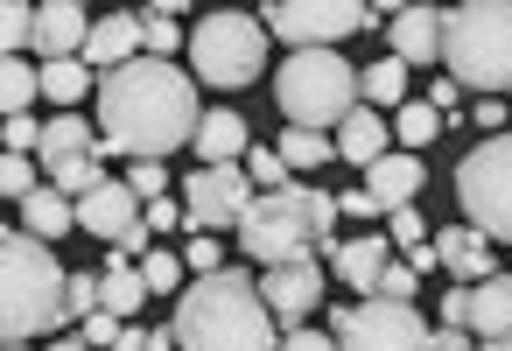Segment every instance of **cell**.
<instances>
[{"label": "cell", "mask_w": 512, "mask_h": 351, "mask_svg": "<svg viewBox=\"0 0 512 351\" xmlns=\"http://www.w3.org/2000/svg\"><path fill=\"white\" fill-rule=\"evenodd\" d=\"M176 225H183V204L176 197H155L148 204V232H176Z\"/></svg>", "instance_id": "bcb514c9"}, {"label": "cell", "mask_w": 512, "mask_h": 351, "mask_svg": "<svg viewBox=\"0 0 512 351\" xmlns=\"http://www.w3.org/2000/svg\"><path fill=\"white\" fill-rule=\"evenodd\" d=\"M0 351H22V344H0Z\"/></svg>", "instance_id": "11a10c76"}, {"label": "cell", "mask_w": 512, "mask_h": 351, "mask_svg": "<svg viewBox=\"0 0 512 351\" xmlns=\"http://www.w3.org/2000/svg\"><path fill=\"white\" fill-rule=\"evenodd\" d=\"M0 155H8V148H0Z\"/></svg>", "instance_id": "9f6ffc18"}, {"label": "cell", "mask_w": 512, "mask_h": 351, "mask_svg": "<svg viewBox=\"0 0 512 351\" xmlns=\"http://www.w3.org/2000/svg\"><path fill=\"white\" fill-rule=\"evenodd\" d=\"M386 246L393 253H414V246H428V218L407 204V211H386Z\"/></svg>", "instance_id": "d590c367"}, {"label": "cell", "mask_w": 512, "mask_h": 351, "mask_svg": "<svg viewBox=\"0 0 512 351\" xmlns=\"http://www.w3.org/2000/svg\"><path fill=\"white\" fill-rule=\"evenodd\" d=\"M421 155H379L372 169H365V197H372V211H407L414 197H421Z\"/></svg>", "instance_id": "2e32d148"}, {"label": "cell", "mask_w": 512, "mask_h": 351, "mask_svg": "<svg viewBox=\"0 0 512 351\" xmlns=\"http://www.w3.org/2000/svg\"><path fill=\"white\" fill-rule=\"evenodd\" d=\"M141 57V15H106V22H92V43H85V71H120V64H134Z\"/></svg>", "instance_id": "e0dca14e"}, {"label": "cell", "mask_w": 512, "mask_h": 351, "mask_svg": "<svg viewBox=\"0 0 512 351\" xmlns=\"http://www.w3.org/2000/svg\"><path fill=\"white\" fill-rule=\"evenodd\" d=\"M246 204H253V183H246L239 162H232V169H197V176L183 183V225H197V232H218V225L239 232Z\"/></svg>", "instance_id": "8fae6325"}, {"label": "cell", "mask_w": 512, "mask_h": 351, "mask_svg": "<svg viewBox=\"0 0 512 351\" xmlns=\"http://www.w3.org/2000/svg\"><path fill=\"white\" fill-rule=\"evenodd\" d=\"M274 99H281L288 127L323 134V127H344V113L358 106V71L337 50H295L274 78Z\"/></svg>", "instance_id": "8992f818"}, {"label": "cell", "mask_w": 512, "mask_h": 351, "mask_svg": "<svg viewBox=\"0 0 512 351\" xmlns=\"http://www.w3.org/2000/svg\"><path fill=\"white\" fill-rule=\"evenodd\" d=\"M386 141H393V127H386L372 106H351V113H344V127H337V155H344V162H358V169H372L379 155H393Z\"/></svg>", "instance_id": "44dd1931"}, {"label": "cell", "mask_w": 512, "mask_h": 351, "mask_svg": "<svg viewBox=\"0 0 512 351\" xmlns=\"http://www.w3.org/2000/svg\"><path fill=\"white\" fill-rule=\"evenodd\" d=\"M260 302L281 323V337L288 330H309V316L323 309V267H316V253L309 260H288V267H267L260 274Z\"/></svg>", "instance_id": "7c38bea8"}, {"label": "cell", "mask_w": 512, "mask_h": 351, "mask_svg": "<svg viewBox=\"0 0 512 351\" xmlns=\"http://www.w3.org/2000/svg\"><path fill=\"white\" fill-rule=\"evenodd\" d=\"M260 22H267V36H281L295 50H337L344 36L372 29V8H358V0H274Z\"/></svg>", "instance_id": "30bf717a"}, {"label": "cell", "mask_w": 512, "mask_h": 351, "mask_svg": "<svg viewBox=\"0 0 512 351\" xmlns=\"http://www.w3.org/2000/svg\"><path fill=\"white\" fill-rule=\"evenodd\" d=\"M0 148H8V155H36V148H43V127H36V113H15L8 127H0Z\"/></svg>", "instance_id": "74e56055"}, {"label": "cell", "mask_w": 512, "mask_h": 351, "mask_svg": "<svg viewBox=\"0 0 512 351\" xmlns=\"http://www.w3.org/2000/svg\"><path fill=\"white\" fill-rule=\"evenodd\" d=\"M239 169H246V183H253V190H281V183H288L281 148H246V162H239Z\"/></svg>", "instance_id": "e575fe53"}, {"label": "cell", "mask_w": 512, "mask_h": 351, "mask_svg": "<svg viewBox=\"0 0 512 351\" xmlns=\"http://www.w3.org/2000/svg\"><path fill=\"white\" fill-rule=\"evenodd\" d=\"M414 288H421V274H414L407 260H393V267L379 274V302H414Z\"/></svg>", "instance_id": "ab89813d"}, {"label": "cell", "mask_w": 512, "mask_h": 351, "mask_svg": "<svg viewBox=\"0 0 512 351\" xmlns=\"http://www.w3.org/2000/svg\"><path fill=\"white\" fill-rule=\"evenodd\" d=\"M78 225L120 246V239H127V232L141 225V197H134L127 183H113V176H106V183H99L92 197H78Z\"/></svg>", "instance_id": "5bb4252c"}, {"label": "cell", "mask_w": 512, "mask_h": 351, "mask_svg": "<svg viewBox=\"0 0 512 351\" xmlns=\"http://www.w3.org/2000/svg\"><path fill=\"white\" fill-rule=\"evenodd\" d=\"M71 225H78V204H71L64 190L36 183V190L22 197V232H29V239H43V246H50V239H64Z\"/></svg>", "instance_id": "603a6c76"}, {"label": "cell", "mask_w": 512, "mask_h": 351, "mask_svg": "<svg viewBox=\"0 0 512 351\" xmlns=\"http://www.w3.org/2000/svg\"><path fill=\"white\" fill-rule=\"evenodd\" d=\"M141 281H148V295H176V288H183V253H162V246H148V260H141Z\"/></svg>", "instance_id": "836d02e7"}, {"label": "cell", "mask_w": 512, "mask_h": 351, "mask_svg": "<svg viewBox=\"0 0 512 351\" xmlns=\"http://www.w3.org/2000/svg\"><path fill=\"white\" fill-rule=\"evenodd\" d=\"M50 351H85V337H57V344H50Z\"/></svg>", "instance_id": "f5cc1de1"}, {"label": "cell", "mask_w": 512, "mask_h": 351, "mask_svg": "<svg viewBox=\"0 0 512 351\" xmlns=\"http://www.w3.org/2000/svg\"><path fill=\"white\" fill-rule=\"evenodd\" d=\"M85 43H92V15L78 0H43L36 8V57L43 64H71V57H85Z\"/></svg>", "instance_id": "4fadbf2b"}, {"label": "cell", "mask_w": 512, "mask_h": 351, "mask_svg": "<svg viewBox=\"0 0 512 351\" xmlns=\"http://www.w3.org/2000/svg\"><path fill=\"white\" fill-rule=\"evenodd\" d=\"M155 351H176V337H169V330H162V337H155Z\"/></svg>", "instance_id": "db71d44e"}, {"label": "cell", "mask_w": 512, "mask_h": 351, "mask_svg": "<svg viewBox=\"0 0 512 351\" xmlns=\"http://www.w3.org/2000/svg\"><path fill=\"white\" fill-rule=\"evenodd\" d=\"M358 106H407V64H372V71H358Z\"/></svg>", "instance_id": "484cf974"}, {"label": "cell", "mask_w": 512, "mask_h": 351, "mask_svg": "<svg viewBox=\"0 0 512 351\" xmlns=\"http://www.w3.org/2000/svg\"><path fill=\"white\" fill-rule=\"evenodd\" d=\"M281 351H337V337H323V330H288Z\"/></svg>", "instance_id": "c3c4849f"}, {"label": "cell", "mask_w": 512, "mask_h": 351, "mask_svg": "<svg viewBox=\"0 0 512 351\" xmlns=\"http://www.w3.org/2000/svg\"><path fill=\"white\" fill-rule=\"evenodd\" d=\"M456 204H463L470 232L512 246V134H491L456 162Z\"/></svg>", "instance_id": "ba28073f"}, {"label": "cell", "mask_w": 512, "mask_h": 351, "mask_svg": "<svg viewBox=\"0 0 512 351\" xmlns=\"http://www.w3.org/2000/svg\"><path fill=\"white\" fill-rule=\"evenodd\" d=\"M505 113H512V99H477V106H470V127H477V134H498Z\"/></svg>", "instance_id": "ee69618b"}, {"label": "cell", "mask_w": 512, "mask_h": 351, "mask_svg": "<svg viewBox=\"0 0 512 351\" xmlns=\"http://www.w3.org/2000/svg\"><path fill=\"white\" fill-rule=\"evenodd\" d=\"M64 267L43 239L0 225V344H29L36 330L64 323Z\"/></svg>", "instance_id": "277c9868"}, {"label": "cell", "mask_w": 512, "mask_h": 351, "mask_svg": "<svg viewBox=\"0 0 512 351\" xmlns=\"http://www.w3.org/2000/svg\"><path fill=\"white\" fill-rule=\"evenodd\" d=\"M92 309H99V281H92V274H71V281H64V316L85 323Z\"/></svg>", "instance_id": "60d3db41"}, {"label": "cell", "mask_w": 512, "mask_h": 351, "mask_svg": "<svg viewBox=\"0 0 512 351\" xmlns=\"http://www.w3.org/2000/svg\"><path fill=\"white\" fill-rule=\"evenodd\" d=\"M176 351H281V323L260 302V281L225 267V274H197V288H183L176 323H169Z\"/></svg>", "instance_id": "7a4b0ae2"}, {"label": "cell", "mask_w": 512, "mask_h": 351, "mask_svg": "<svg viewBox=\"0 0 512 351\" xmlns=\"http://www.w3.org/2000/svg\"><path fill=\"white\" fill-rule=\"evenodd\" d=\"M330 155H337V141H323V134H309V127H288V134H281V162H288V176H295V169H323Z\"/></svg>", "instance_id": "4dcf8cb0"}, {"label": "cell", "mask_w": 512, "mask_h": 351, "mask_svg": "<svg viewBox=\"0 0 512 351\" xmlns=\"http://www.w3.org/2000/svg\"><path fill=\"white\" fill-rule=\"evenodd\" d=\"M36 85H43V99H57V106L71 113V106L92 92V71H85V57H71V64H43V71H36Z\"/></svg>", "instance_id": "4316f807"}, {"label": "cell", "mask_w": 512, "mask_h": 351, "mask_svg": "<svg viewBox=\"0 0 512 351\" xmlns=\"http://www.w3.org/2000/svg\"><path fill=\"white\" fill-rule=\"evenodd\" d=\"M197 85L162 64V57H134L120 71H106L99 85V155H134V162H169L176 148L197 141Z\"/></svg>", "instance_id": "6da1fadb"}, {"label": "cell", "mask_w": 512, "mask_h": 351, "mask_svg": "<svg viewBox=\"0 0 512 351\" xmlns=\"http://www.w3.org/2000/svg\"><path fill=\"white\" fill-rule=\"evenodd\" d=\"M113 351H155V337H141V330H120V344Z\"/></svg>", "instance_id": "f907efd6"}, {"label": "cell", "mask_w": 512, "mask_h": 351, "mask_svg": "<svg viewBox=\"0 0 512 351\" xmlns=\"http://www.w3.org/2000/svg\"><path fill=\"white\" fill-rule=\"evenodd\" d=\"M330 267H337V281H344V288L379 295V274L393 267V246H386L379 232H365V239H344V246L330 253Z\"/></svg>", "instance_id": "ac0fdd59"}, {"label": "cell", "mask_w": 512, "mask_h": 351, "mask_svg": "<svg viewBox=\"0 0 512 351\" xmlns=\"http://www.w3.org/2000/svg\"><path fill=\"white\" fill-rule=\"evenodd\" d=\"M442 64H449V85L498 99V85H512V0H463V8H449Z\"/></svg>", "instance_id": "5b68a950"}, {"label": "cell", "mask_w": 512, "mask_h": 351, "mask_svg": "<svg viewBox=\"0 0 512 351\" xmlns=\"http://www.w3.org/2000/svg\"><path fill=\"white\" fill-rule=\"evenodd\" d=\"M183 43H190V36L176 29V15H162V8H148V15H141V50H148V57H162V64H169Z\"/></svg>", "instance_id": "d6a6232c"}, {"label": "cell", "mask_w": 512, "mask_h": 351, "mask_svg": "<svg viewBox=\"0 0 512 351\" xmlns=\"http://www.w3.org/2000/svg\"><path fill=\"white\" fill-rule=\"evenodd\" d=\"M428 351H477V344H470V330H435Z\"/></svg>", "instance_id": "681fc988"}, {"label": "cell", "mask_w": 512, "mask_h": 351, "mask_svg": "<svg viewBox=\"0 0 512 351\" xmlns=\"http://www.w3.org/2000/svg\"><path fill=\"white\" fill-rule=\"evenodd\" d=\"M36 64H22V57H8L0 64V120H15V113H29L36 106Z\"/></svg>", "instance_id": "83f0119b"}, {"label": "cell", "mask_w": 512, "mask_h": 351, "mask_svg": "<svg viewBox=\"0 0 512 351\" xmlns=\"http://www.w3.org/2000/svg\"><path fill=\"white\" fill-rule=\"evenodd\" d=\"M36 190V155H0V197H29Z\"/></svg>", "instance_id": "8d00e7d4"}, {"label": "cell", "mask_w": 512, "mask_h": 351, "mask_svg": "<svg viewBox=\"0 0 512 351\" xmlns=\"http://www.w3.org/2000/svg\"><path fill=\"white\" fill-rule=\"evenodd\" d=\"M99 183H106L99 155H71V162H50V190H64V197H92Z\"/></svg>", "instance_id": "1f68e13d"}, {"label": "cell", "mask_w": 512, "mask_h": 351, "mask_svg": "<svg viewBox=\"0 0 512 351\" xmlns=\"http://www.w3.org/2000/svg\"><path fill=\"white\" fill-rule=\"evenodd\" d=\"M43 162H71V155H99V141H92V127L78 120V113H57L50 127H43V148H36Z\"/></svg>", "instance_id": "d4e9b609"}, {"label": "cell", "mask_w": 512, "mask_h": 351, "mask_svg": "<svg viewBox=\"0 0 512 351\" xmlns=\"http://www.w3.org/2000/svg\"><path fill=\"white\" fill-rule=\"evenodd\" d=\"M148 302V281H141V267L134 260H106V274H99V309H113V316H134Z\"/></svg>", "instance_id": "cb8c5ba5"}, {"label": "cell", "mask_w": 512, "mask_h": 351, "mask_svg": "<svg viewBox=\"0 0 512 351\" xmlns=\"http://www.w3.org/2000/svg\"><path fill=\"white\" fill-rule=\"evenodd\" d=\"M120 330H127V323H120L113 309H92V316H85V351H113Z\"/></svg>", "instance_id": "b9f144b4"}, {"label": "cell", "mask_w": 512, "mask_h": 351, "mask_svg": "<svg viewBox=\"0 0 512 351\" xmlns=\"http://www.w3.org/2000/svg\"><path fill=\"white\" fill-rule=\"evenodd\" d=\"M190 148L204 155V169H232V162H246V120L232 106H218V113L197 120V141Z\"/></svg>", "instance_id": "ffe728a7"}, {"label": "cell", "mask_w": 512, "mask_h": 351, "mask_svg": "<svg viewBox=\"0 0 512 351\" xmlns=\"http://www.w3.org/2000/svg\"><path fill=\"white\" fill-rule=\"evenodd\" d=\"M428 253H435V267H449V274H456V288H477V281H491V274H498V267H491V239H484V232H470V225L435 232V239H428Z\"/></svg>", "instance_id": "9a60e30c"}, {"label": "cell", "mask_w": 512, "mask_h": 351, "mask_svg": "<svg viewBox=\"0 0 512 351\" xmlns=\"http://www.w3.org/2000/svg\"><path fill=\"white\" fill-rule=\"evenodd\" d=\"M36 50V8H22V0H0V64Z\"/></svg>", "instance_id": "f546056e"}, {"label": "cell", "mask_w": 512, "mask_h": 351, "mask_svg": "<svg viewBox=\"0 0 512 351\" xmlns=\"http://www.w3.org/2000/svg\"><path fill=\"white\" fill-rule=\"evenodd\" d=\"M337 351H428V323H421V309L414 302H379V295H365L358 309H337Z\"/></svg>", "instance_id": "9c48e42d"}, {"label": "cell", "mask_w": 512, "mask_h": 351, "mask_svg": "<svg viewBox=\"0 0 512 351\" xmlns=\"http://www.w3.org/2000/svg\"><path fill=\"white\" fill-rule=\"evenodd\" d=\"M190 64H197V78L204 85H218V92H246L253 78H260V64H267V29L253 22V15H204L197 29H190Z\"/></svg>", "instance_id": "52a82bcc"}, {"label": "cell", "mask_w": 512, "mask_h": 351, "mask_svg": "<svg viewBox=\"0 0 512 351\" xmlns=\"http://www.w3.org/2000/svg\"><path fill=\"white\" fill-rule=\"evenodd\" d=\"M127 190L155 204V197H169V169H162V162H134V176H127Z\"/></svg>", "instance_id": "7bdbcfd3"}, {"label": "cell", "mask_w": 512, "mask_h": 351, "mask_svg": "<svg viewBox=\"0 0 512 351\" xmlns=\"http://www.w3.org/2000/svg\"><path fill=\"white\" fill-rule=\"evenodd\" d=\"M337 197L309 190V183H281V190H253L246 218H239V253H253L260 267H288V260H309L316 253H337Z\"/></svg>", "instance_id": "3957f363"}, {"label": "cell", "mask_w": 512, "mask_h": 351, "mask_svg": "<svg viewBox=\"0 0 512 351\" xmlns=\"http://www.w3.org/2000/svg\"><path fill=\"white\" fill-rule=\"evenodd\" d=\"M456 99H463V85H449V78H435V85H428V106L442 113V127L456 120Z\"/></svg>", "instance_id": "f6af8a7d"}, {"label": "cell", "mask_w": 512, "mask_h": 351, "mask_svg": "<svg viewBox=\"0 0 512 351\" xmlns=\"http://www.w3.org/2000/svg\"><path fill=\"white\" fill-rule=\"evenodd\" d=\"M470 323V288H449L442 295V330H463Z\"/></svg>", "instance_id": "7dc6e473"}, {"label": "cell", "mask_w": 512, "mask_h": 351, "mask_svg": "<svg viewBox=\"0 0 512 351\" xmlns=\"http://www.w3.org/2000/svg\"><path fill=\"white\" fill-rule=\"evenodd\" d=\"M183 267H197V274H225V246H218L211 232H197V239L183 246Z\"/></svg>", "instance_id": "f35d334b"}, {"label": "cell", "mask_w": 512, "mask_h": 351, "mask_svg": "<svg viewBox=\"0 0 512 351\" xmlns=\"http://www.w3.org/2000/svg\"><path fill=\"white\" fill-rule=\"evenodd\" d=\"M477 344L484 337H512V274H491L470 288V323H463Z\"/></svg>", "instance_id": "7402d4cb"}, {"label": "cell", "mask_w": 512, "mask_h": 351, "mask_svg": "<svg viewBox=\"0 0 512 351\" xmlns=\"http://www.w3.org/2000/svg\"><path fill=\"white\" fill-rule=\"evenodd\" d=\"M435 134H442V113H435L428 99H407V106L393 113V141H407V155H414V148H428Z\"/></svg>", "instance_id": "f1b7e54d"}, {"label": "cell", "mask_w": 512, "mask_h": 351, "mask_svg": "<svg viewBox=\"0 0 512 351\" xmlns=\"http://www.w3.org/2000/svg\"><path fill=\"white\" fill-rule=\"evenodd\" d=\"M442 57V15L435 8H400L393 15V64H435Z\"/></svg>", "instance_id": "d6986e66"}, {"label": "cell", "mask_w": 512, "mask_h": 351, "mask_svg": "<svg viewBox=\"0 0 512 351\" xmlns=\"http://www.w3.org/2000/svg\"><path fill=\"white\" fill-rule=\"evenodd\" d=\"M477 351H512V337H484V344H477Z\"/></svg>", "instance_id": "816d5d0a"}]
</instances>
